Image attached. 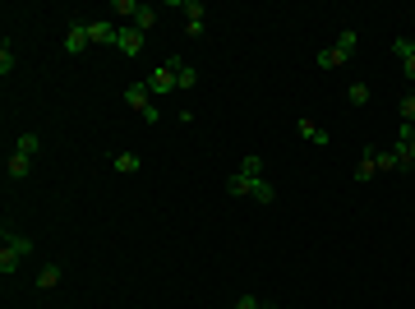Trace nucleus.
<instances>
[{"mask_svg": "<svg viewBox=\"0 0 415 309\" xmlns=\"http://www.w3.org/2000/svg\"><path fill=\"white\" fill-rule=\"evenodd\" d=\"M226 194L231 199H254V203H273L277 189L268 175H240V171H231L226 175Z\"/></svg>", "mask_w": 415, "mask_h": 309, "instance_id": "1", "label": "nucleus"}, {"mask_svg": "<svg viewBox=\"0 0 415 309\" xmlns=\"http://www.w3.org/2000/svg\"><path fill=\"white\" fill-rule=\"evenodd\" d=\"M175 65H180V56H167V61L157 65L153 74L143 78V83H148V93H153V97H162V93H180V78H175Z\"/></svg>", "mask_w": 415, "mask_h": 309, "instance_id": "5", "label": "nucleus"}, {"mask_svg": "<svg viewBox=\"0 0 415 309\" xmlns=\"http://www.w3.org/2000/svg\"><path fill=\"white\" fill-rule=\"evenodd\" d=\"M240 175H263V157L259 153H245V157H240Z\"/></svg>", "mask_w": 415, "mask_h": 309, "instance_id": "20", "label": "nucleus"}, {"mask_svg": "<svg viewBox=\"0 0 415 309\" xmlns=\"http://www.w3.org/2000/svg\"><path fill=\"white\" fill-rule=\"evenodd\" d=\"M14 153H23V157H37V153H42V139H37V134H19Z\"/></svg>", "mask_w": 415, "mask_h": 309, "instance_id": "17", "label": "nucleus"}, {"mask_svg": "<svg viewBox=\"0 0 415 309\" xmlns=\"http://www.w3.org/2000/svg\"><path fill=\"white\" fill-rule=\"evenodd\" d=\"M61 273H65L61 263H46L42 273H37V291H56L61 286Z\"/></svg>", "mask_w": 415, "mask_h": 309, "instance_id": "13", "label": "nucleus"}, {"mask_svg": "<svg viewBox=\"0 0 415 309\" xmlns=\"http://www.w3.org/2000/svg\"><path fill=\"white\" fill-rule=\"evenodd\" d=\"M125 107L138 111L148 125H162V107H157V97L148 93V83H129V88H125Z\"/></svg>", "mask_w": 415, "mask_h": 309, "instance_id": "3", "label": "nucleus"}, {"mask_svg": "<svg viewBox=\"0 0 415 309\" xmlns=\"http://www.w3.org/2000/svg\"><path fill=\"white\" fill-rule=\"evenodd\" d=\"M374 171H379V148H365L360 162H355V185H369V180H374Z\"/></svg>", "mask_w": 415, "mask_h": 309, "instance_id": "11", "label": "nucleus"}, {"mask_svg": "<svg viewBox=\"0 0 415 309\" xmlns=\"http://www.w3.org/2000/svg\"><path fill=\"white\" fill-rule=\"evenodd\" d=\"M411 47H415V42H411ZM401 70H406V78L415 83V51H411V56H401Z\"/></svg>", "mask_w": 415, "mask_h": 309, "instance_id": "25", "label": "nucleus"}, {"mask_svg": "<svg viewBox=\"0 0 415 309\" xmlns=\"http://www.w3.org/2000/svg\"><path fill=\"white\" fill-rule=\"evenodd\" d=\"M235 309H268V305H263L259 295H240V300H235Z\"/></svg>", "mask_w": 415, "mask_h": 309, "instance_id": "24", "label": "nucleus"}, {"mask_svg": "<svg viewBox=\"0 0 415 309\" xmlns=\"http://www.w3.org/2000/svg\"><path fill=\"white\" fill-rule=\"evenodd\" d=\"M369 83H351V88H346V102H351V107H369Z\"/></svg>", "mask_w": 415, "mask_h": 309, "instance_id": "18", "label": "nucleus"}, {"mask_svg": "<svg viewBox=\"0 0 415 309\" xmlns=\"http://www.w3.org/2000/svg\"><path fill=\"white\" fill-rule=\"evenodd\" d=\"M355 42H360V32H355V28H346V32H341V37H337V42H332L328 51H319V56H314V61H319V70H341V65H346V61L355 56Z\"/></svg>", "mask_w": 415, "mask_h": 309, "instance_id": "2", "label": "nucleus"}, {"mask_svg": "<svg viewBox=\"0 0 415 309\" xmlns=\"http://www.w3.org/2000/svg\"><path fill=\"white\" fill-rule=\"evenodd\" d=\"M111 167L120 171V175H134L143 162H138V153H116V157H111Z\"/></svg>", "mask_w": 415, "mask_h": 309, "instance_id": "14", "label": "nucleus"}, {"mask_svg": "<svg viewBox=\"0 0 415 309\" xmlns=\"http://www.w3.org/2000/svg\"><path fill=\"white\" fill-rule=\"evenodd\" d=\"M180 10L189 14V19H184V32H189V37H203V28H208V19H203V14H208V10H203L199 0H184Z\"/></svg>", "mask_w": 415, "mask_h": 309, "instance_id": "8", "label": "nucleus"}, {"mask_svg": "<svg viewBox=\"0 0 415 309\" xmlns=\"http://www.w3.org/2000/svg\"><path fill=\"white\" fill-rule=\"evenodd\" d=\"M32 254V240L28 235H14L5 226V245H0V273H19V263Z\"/></svg>", "mask_w": 415, "mask_h": 309, "instance_id": "4", "label": "nucleus"}, {"mask_svg": "<svg viewBox=\"0 0 415 309\" xmlns=\"http://www.w3.org/2000/svg\"><path fill=\"white\" fill-rule=\"evenodd\" d=\"M175 78H180V93H184V88H194V83H199V70H194V65H184V56H180V65H175Z\"/></svg>", "mask_w": 415, "mask_h": 309, "instance_id": "16", "label": "nucleus"}, {"mask_svg": "<svg viewBox=\"0 0 415 309\" xmlns=\"http://www.w3.org/2000/svg\"><path fill=\"white\" fill-rule=\"evenodd\" d=\"M88 47H92L88 23H70V28H65V51H70V56H83Z\"/></svg>", "mask_w": 415, "mask_h": 309, "instance_id": "7", "label": "nucleus"}, {"mask_svg": "<svg viewBox=\"0 0 415 309\" xmlns=\"http://www.w3.org/2000/svg\"><path fill=\"white\" fill-rule=\"evenodd\" d=\"M397 111H401V120H406V125H415V93H406V97H401V102H397Z\"/></svg>", "mask_w": 415, "mask_h": 309, "instance_id": "21", "label": "nucleus"}, {"mask_svg": "<svg viewBox=\"0 0 415 309\" xmlns=\"http://www.w3.org/2000/svg\"><path fill=\"white\" fill-rule=\"evenodd\" d=\"M116 32H120V23H111V19H92L88 23L92 47H116Z\"/></svg>", "mask_w": 415, "mask_h": 309, "instance_id": "6", "label": "nucleus"}, {"mask_svg": "<svg viewBox=\"0 0 415 309\" xmlns=\"http://www.w3.org/2000/svg\"><path fill=\"white\" fill-rule=\"evenodd\" d=\"M379 171H401V162H397V153L387 148V153H379Z\"/></svg>", "mask_w": 415, "mask_h": 309, "instance_id": "23", "label": "nucleus"}, {"mask_svg": "<svg viewBox=\"0 0 415 309\" xmlns=\"http://www.w3.org/2000/svg\"><path fill=\"white\" fill-rule=\"evenodd\" d=\"M116 51H120V56H138V51H143V32L120 23V32H116Z\"/></svg>", "mask_w": 415, "mask_h": 309, "instance_id": "10", "label": "nucleus"}, {"mask_svg": "<svg viewBox=\"0 0 415 309\" xmlns=\"http://www.w3.org/2000/svg\"><path fill=\"white\" fill-rule=\"evenodd\" d=\"M134 28L143 32V37H148V32L157 28V10H153V5H143V10H138V19H134Z\"/></svg>", "mask_w": 415, "mask_h": 309, "instance_id": "15", "label": "nucleus"}, {"mask_svg": "<svg viewBox=\"0 0 415 309\" xmlns=\"http://www.w3.org/2000/svg\"><path fill=\"white\" fill-rule=\"evenodd\" d=\"M138 0H111V14H120V19H138Z\"/></svg>", "mask_w": 415, "mask_h": 309, "instance_id": "19", "label": "nucleus"}, {"mask_svg": "<svg viewBox=\"0 0 415 309\" xmlns=\"http://www.w3.org/2000/svg\"><path fill=\"white\" fill-rule=\"evenodd\" d=\"M295 134H300L305 143H314V148H328V143H332V134H328V129H319L314 120H305V116L295 120Z\"/></svg>", "mask_w": 415, "mask_h": 309, "instance_id": "9", "label": "nucleus"}, {"mask_svg": "<svg viewBox=\"0 0 415 309\" xmlns=\"http://www.w3.org/2000/svg\"><path fill=\"white\" fill-rule=\"evenodd\" d=\"M268 309H273V305H268Z\"/></svg>", "mask_w": 415, "mask_h": 309, "instance_id": "26", "label": "nucleus"}, {"mask_svg": "<svg viewBox=\"0 0 415 309\" xmlns=\"http://www.w3.org/2000/svg\"><path fill=\"white\" fill-rule=\"evenodd\" d=\"M28 171H32V157H23V153H10V162H5V175H10V180H23Z\"/></svg>", "mask_w": 415, "mask_h": 309, "instance_id": "12", "label": "nucleus"}, {"mask_svg": "<svg viewBox=\"0 0 415 309\" xmlns=\"http://www.w3.org/2000/svg\"><path fill=\"white\" fill-rule=\"evenodd\" d=\"M14 51H10V42H5V47H0V74H10V70H14Z\"/></svg>", "mask_w": 415, "mask_h": 309, "instance_id": "22", "label": "nucleus"}]
</instances>
